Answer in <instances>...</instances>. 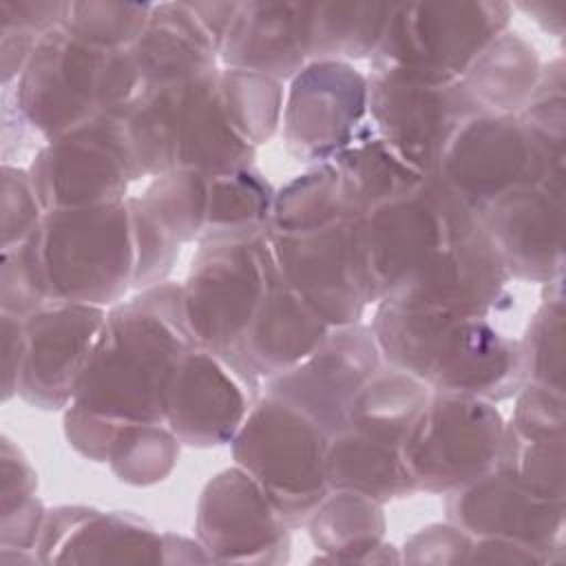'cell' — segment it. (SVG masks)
<instances>
[{"instance_id":"obj_5","label":"cell","mask_w":566,"mask_h":566,"mask_svg":"<svg viewBox=\"0 0 566 566\" xmlns=\"http://www.w3.org/2000/svg\"><path fill=\"white\" fill-rule=\"evenodd\" d=\"M329 433L294 405L256 398L232 438V455L290 526L305 524L329 493L325 449Z\"/></svg>"},{"instance_id":"obj_38","label":"cell","mask_w":566,"mask_h":566,"mask_svg":"<svg viewBox=\"0 0 566 566\" xmlns=\"http://www.w3.org/2000/svg\"><path fill=\"white\" fill-rule=\"evenodd\" d=\"M548 294L542 298L533 318L520 338L524 354L526 382L564 394V296L562 276L546 283Z\"/></svg>"},{"instance_id":"obj_9","label":"cell","mask_w":566,"mask_h":566,"mask_svg":"<svg viewBox=\"0 0 566 566\" xmlns=\"http://www.w3.org/2000/svg\"><path fill=\"white\" fill-rule=\"evenodd\" d=\"M106 53L60 24L40 38L24 71L2 86V95L33 135L53 142L102 115L99 82Z\"/></svg>"},{"instance_id":"obj_25","label":"cell","mask_w":566,"mask_h":566,"mask_svg":"<svg viewBox=\"0 0 566 566\" xmlns=\"http://www.w3.org/2000/svg\"><path fill=\"white\" fill-rule=\"evenodd\" d=\"M144 86L166 84L217 69L219 49L188 2L153 4L142 35L130 44Z\"/></svg>"},{"instance_id":"obj_28","label":"cell","mask_w":566,"mask_h":566,"mask_svg":"<svg viewBox=\"0 0 566 566\" xmlns=\"http://www.w3.org/2000/svg\"><path fill=\"white\" fill-rule=\"evenodd\" d=\"M539 73L535 49L506 29L482 49L460 84L480 113L517 115L531 99Z\"/></svg>"},{"instance_id":"obj_46","label":"cell","mask_w":566,"mask_h":566,"mask_svg":"<svg viewBox=\"0 0 566 566\" xmlns=\"http://www.w3.org/2000/svg\"><path fill=\"white\" fill-rule=\"evenodd\" d=\"M0 464H2V489H0L2 506H11L35 495L38 475L29 464V460L20 453V449H15L7 438H2Z\"/></svg>"},{"instance_id":"obj_34","label":"cell","mask_w":566,"mask_h":566,"mask_svg":"<svg viewBox=\"0 0 566 566\" xmlns=\"http://www.w3.org/2000/svg\"><path fill=\"white\" fill-rule=\"evenodd\" d=\"M274 190L250 166L208 177L203 237L263 234L270 223Z\"/></svg>"},{"instance_id":"obj_29","label":"cell","mask_w":566,"mask_h":566,"mask_svg":"<svg viewBox=\"0 0 566 566\" xmlns=\"http://www.w3.org/2000/svg\"><path fill=\"white\" fill-rule=\"evenodd\" d=\"M305 524L314 546L323 553L321 559L336 564L391 559L380 555L391 544L382 542L387 522L376 500L349 491H329Z\"/></svg>"},{"instance_id":"obj_41","label":"cell","mask_w":566,"mask_h":566,"mask_svg":"<svg viewBox=\"0 0 566 566\" xmlns=\"http://www.w3.org/2000/svg\"><path fill=\"white\" fill-rule=\"evenodd\" d=\"M497 464L533 491L564 500V436L522 433L506 424Z\"/></svg>"},{"instance_id":"obj_31","label":"cell","mask_w":566,"mask_h":566,"mask_svg":"<svg viewBox=\"0 0 566 566\" xmlns=\"http://www.w3.org/2000/svg\"><path fill=\"white\" fill-rule=\"evenodd\" d=\"M429 394L431 389L418 378L380 367L352 400L345 427L400 444Z\"/></svg>"},{"instance_id":"obj_48","label":"cell","mask_w":566,"mask_h":566,"mask_svg":"<svg viewBox=\"0 0 566 566\" xmlns=\"http://www.w3.org/2000/svg\"><path fill=\"white\" fill-rule=\"evenodd\" d=\"M195 11L201 27L208 31L217 49H221V42L234 20V13L239 9V2H188Z\"/></svg>"},{"instance_id":"obj_19","label":"cell","mask_w":566,"mask_h":566,"mask_svg":"<svg viewBox=\"0 0 566 566\" xmlns=\"http://www.w3.org/2000/svg\"><path fill=\"white\" fill-rule=\"evenodd\" d=\"M511 276L478 214L464 217L440 250L394 296L405 305L444 307L491 316L500 310Z\"/></svg>"},{"instance_id":"obj_39","label":"cell","mask_w":566,"mask_h":566,"mask_svg":"<svg viewBox=\"0 0 566 566\" xmlns=\"http://www.w3.org/2000/svg\"><path fill=\"white\" fill-rule=\"evenodd\" d=\"M150 11V2H69L62 27L104 51L128 49L146 29Z\"/></svg>"},{"instance_id":"obj_11","label":"cell","mask_w":566,"mask_h":566,"mask_svg":"<svg viewBox=\"0 0 566 566\" xmlns=\"http://www.w3.org/2000/svg\"><path fill=\"white\" fill-rule=\"evenodd\" d=\"M27 170L44 212L126 201L128 184L139 179L117 115H97L46 142Z\"/></svg>"},{"instance_id":"obj_26","label":"cell","mask_w":566,"mask_h":566,"mask_svg":"<svg viewBox=\"0 0 566 566\" xmlns=\"http://www.w3.org/2000/svg\"><path fill=\"white\" fill-rule=\"evenodd\" d=\"M325 475L329 491H349L380 504L416 493L400 444L343 427L327 438Z\"/></svg>"},{"instance_id":"obj_6","label":"cell","mask_w":566,"mask_h":566,"mask_svg":"<svg viewBox=\"0 0 566 566\" xmlns=\"http://www.w3.org/2000/svg\"><path fill=\"white\" fill-rule=\"evenodd\" d=\"M506 2L394 4L371 71L431 84L460 82L482 49L509 27Z\"/></svg>"},{"instance_id":"obj_44","label":"cell","mask_w":566,"mask_h":566,"mask_svg":"<svg viewBox=\"0 0 566 566\" xmlns=\"http://www.w3.org/2000/svg\"><path fill=\"white\" fill-rule=\"evenodd\" d=\"M473 546V537L458 528L455 524H433L416 535H411L405 542V562L413 564H427V562H442V564H455V562H469V553Z\"/></svg>"},{"instance_id":"obj_24","label":"cell","mask_w":566,"mask_h":566,"mask_svg":"<svg viewBox=\"0 0 566 566\" xmlns=\"http://www.w3.org/2000/svg\"><path fill=\"white\" fill-rule=\"evenodd\" d=\"M329 329L276 268L243 338L245 365L259 382L270 380L314 354Z\"/></svg>"},{"instance_id":"obj_33","label":"cell","mask_w":566,"mask_h":566,"mask_svg":"<svg viewBox=\"0 0 566 566\" xmlns=\"http://www.w3.org/2000/svg\"><path fill=\"white\" fill-rule=\"evenodd\" d=\"M128 201L161 237L181 248L203 234L208 175L177 168L159 175L142 197H128Z\"/></svg>"},{"instance_id":"obj_15","label":"cell","mask_w":566,"mask_h":566,"mask_svg":"<svg viewBox=\"0 0 566 566\" xmlns=\"http://www.w3.org/2000/svg\"><path fill=\"white\" fill-rule=\"evenodd\" d=\"M106 310L46 303L24 316L18 396L38 409H66L102 336Z\"/></svg>"},{"instance_id":"obj_21","label":"cell","mask_w":566,"mask_h":566,"mask_svg":"<svg viewBox=\"0 0 566 566\" xmlns=\"http://www.w3.org/2000/svg\"><path fill=\"white\" fill-rule=\"evenodd\" d=\"M256 391L219 356L192 345L177 363L164 422L188 447H219L232 442Z\"/></svg>"},{"instance_id":"obj_8","label":"cell","mask_w":566,"mask_h":566,"mask_svg":"<svg viewBox=\"0 0 566 566\" xmlns=\"http://www.w3.org/2000/svg\"><path fill=\"white\" fill-rule=\"evenodd\" d=\"M504 429L495 402L431 391L400 442L413 489L451 493L478 480L497 464Z\"/></svg>"},{"instance_id":"obj_10","label":"cell","mask_w":566,"mask_h":566,"mask_svg":"<svg viewBox=\"0 0 566 566\" xmlns=\"http://www.w3.org/2000/svg\"><path fill=\"white\" fill-rule=\"evenodd\" d=\"M431 177L478 214L520 184H564V168L539 159L517 115L475 113L453 133Z\"/></svg>"},{"instance_id":"obj_7","label":"cell","mask_w":566,"mask_h":566,"mask_svg":"<svg viewBox=\"0 0 566 566\" xmlns=\"http://www.w3.org/2000/svg\"><path fill=\"white\" fill-rule=\"evenodd\" d=\"M471 212L431 175L413 190L354 219L356 252L367 301L394 296L440 250Z\"/></svg>"},{"instance_id":"obj_12","label":"cell","mask_w":566,"mask_h":566,"mask_svg":"<svg viewBox=\"0 0 566 566\" xmlns=\"http://www.w3.org/2000/svg\"><path fill=\"white\" fill-rule=\"evenodd\" d=\"M369 82L343 60H310L283 99L281 130L287 153L305 164H327L367 126Z\"/></svg>"},{"instance_id":"obj_27","label":"cell","mask_w":566,"mask_h":566,"mask_svg":"<svg viewBox=\"0 0 566 566\" xmlns=\"http://www.w3.org/2000/svg\"><path fill=\"white\" fill-rule=\"evenodd\" d=\"M250 146L228 122L219 99V69L206 75L195 88L179 130L177 168L203 172L208 177L250 168L254 159Z\"/></svg>"},{"instance_id":"obj_30","label":"cell","mask_w":566,"mask_h":566,"mask_svg":"<svg viewBox=\"0 0 566 566\" xmlns=\"http://www.w3.org/2000/svg\"><path fill=\"white\" fill-rule=\"evenodd\" d=\"M329 164L343 181L354 217L418 188L429 177L376 135L369 122L365 130Z\"/></svg>"},{"instance_id":"obj_1","label":"cell","mask_w":566,"mask_h":566,"mask_svg":"<svg viewBox=\"0 0 566 566\" xmlns=\"http://www.w3.org/2000/svg\"><path fill=\"white\" fill-rule=\"evenodd\" d=\"M192 345L181 285L146 287L108 310L69 407L113 427L164 422L172 371Z\"/></svg>"},{"instance_id":"obj_4","label":"cell","mask_w":566,"mask_h":566,"mask_svg":"<svg viewBox=\"0 0 566 566\" xmlns=\"http://www.w3.org/2000/svg\"><path fill=\"white\" fill-rule=\"evenodd\" d=\"M31 239L49 303L113 307L133 287L128 201L49 210Z\"/></svg>"},{"instance_id":"obj_37","label":"cell","mask_w":566,"mask_h":566,"mask_svg":"<svg viewBox=\"0 0 566 566\" xmlns=\"http://www.w3.org/2000/svg\"><path fill=\"white\" fill-rule=\"evenodd\" d=\"M179 440L166 422L124 424L108 449V467L133 486L157 484L170 475L179 455Z\"/></svg>"},{"instance_id":"obj_40","label":"cell","mask_w":566,"mask_h":566,"mask_svg":"<svg viewBox=\"0 0 566 566\" xmlns=\"http://www.w3.org/2000/svg\"><path fill=\"white\" fill-rule=\"evenodd\" d=\"M564 64L562 57H557L546 69H542L531 99L517 113V119L535 153L546 166L553 168H564Z\"/></svg>"},{"instance_id":"obj_47","label":"cell","mask_w":566,"mask_h":566,"mask_svg":"<svg viewBox=\"0 0 566 566\" xmlns=\"http://www.w3.org/2000/svg\"><path fill=\"white\" fill-rule=\"evenodd\" d=\"M24 318L0 314V367H2V400L9 402L18 396V378L22 365Z\"/></svg>"},{"instance_id":"obj_36","label":"cell","mask_w":566,"mask_h":566,"mask_svg":"<svg viewBox=\"0 0 566 566\" xmlns=\"http://www.w3.org/2000/svg\"><path fill=\"white\" fill-rule=\"evenodd\" d=\"M219 99L232 128L254 148L270 142L281 126L283 84L270 75L223 66Z\"/></svg>"},{"instance_id":"obj_16","label":"cell","mask_w":566,"mask_h":566,"mask_svg":"<svg viewBox=\"0 0 566 566\" xmlns=\"http://www.w3.org/2000/svg\"><path fill=\"white\" fill-rule=\"evenodd\" d=\"M380 367L382 356L369 325L332 327L314 354L265 380V394L294 405L334 433L345 427L352 400Z\"/></svg>"},{"instance_id":"obj_18","label":"cell","mask_w":566,"mask_h":566,"mask_svg":"<svg viewBox=\"0 0 566 566\" xmlns=\"http://www.w3.org/2000/svg\"><path fill=\"white\" fill-rule=\"evenodd\" d=\"M511 279L551 283L564 274V184L526 181L478 212Z\"/></svg>"},{"instance_id":"obj_20","label":"cell","mask_w":566,"mask_h":566,"mask_svg":"<svg viewBox=\"0 0 566 566\" xmlns=\"http://www.w3.org/2000/svg\"><path fill=\"white\" fill-rule=\"evenodd\" d=\"M447 495L449 522L473 539H511L546 559L562 548L564 500L533 491L500 464Z\"/></svg>"},{"instance_id":"obj_22","label":"cell","mask_w":566,"mask_h":566,"mask_svg":"<svg viewBox=\"0 0 566 566\" xmlns=\"http://www.w3.org/2000/svg\"><path fill=\"white\" fill-rule=\"evenodd\" d=\"M35 553L40 562L157 564L164 562V535L126 513L57 506L46 511Z\"/></svg>"},{"instance_id":"obj_13","label":"cell","mask_w":566,"mask_h":566,"mask_svg":"<svg viewBox=\"0 0 566 566\" xmlns=\"http://www.w3.org/2000/svg\"><path fill=\"white\" fill-rule=\"evenodd\" d=\"M354 219L301 232H265L281 276L329 327L360 323L369 305Z\"/></svg>"},{"instance_id":"obj_14","label":"cell","mask_w":566,"mask_h":566,"mask_svg":"<svg viewBox=\"0 0 566 566\" xmlns=\"http://www.w3.org/2000/svg\"><path fill=\"white\" fill-rule=\"evenodd\" d=\"M367 122L411 166L431 175L464 119L480 113L460 82L431 84L371 71Z\"/></svg>"},{"instance_id":"obj_42","label":"cell","mask_w":566,"mask_h":566,"mask_svg":"<svg viewBox=\"0 0 566 566\" xmlns=\"http://www.w3.org/2000/svg\"><path fill=\"white\" fill-rule=\"evenodd\" d=\"M31 237L20 245L2 250V268H0L2 312L20 318L29 316L31 312L49 303Z\"/></svg>"},{"instance_id":"obj_2","label":"cell","mask_w":566,"mask_h":566,"mask_svg":"<svg viewBox=\"0 0 566 566\" xmlns=\"http://www.w3.org/2000/svg\"><path fill=\"white\" fill-rule=\"evenodd\" d=\"M376 305L369 327L387 367L418 378L431 391L491 402L524 387L520 338L500 332L491 316L396 301Z\"/></svg>"},{"instance_id":"obj_45","label":"cell","mask_w":566,"mask_h":566,"mask_svg":"<svg viewBox=\"0 0 566 566\" xmlns=\"http://www.w3.org/2000/svg\"><path fill=\"white\" fill-rule=\"evenodd\" d=\"M69 2L0 0V31H18L42 38L64 20Z\"/></svg>"},{"instance_id":"obj_32","label":"cell","mask_w":566,"mask_h":566,"mask_svg":"<svg viewBox=\"0 0 566 566\" xmlns=\"http://www.w3.org/2000/svg\"><path fill=\"white\" fill-rule=\"evenodd\" d=\"M394 2H312L310 60L371 57Z\"/></svg>"},{"instance_id":"obj_17","label":"cell","mask_w":566,"mask_h":566,"mask_svg":"<svg viewBox=\"0 0 566 566\" xmlns=\"http://www.w3.org/2000/svg\"><path fill=\"white\" fill-rule=\"evenodd\" d=\"M290 524L241 469L217 473L201 491L195 531L212 562H285Z\"/></svg>"},{"instance_id":"obj_23","label":"cell","mask_w":566,"mask_h":566,"mask_svg":"<svg viewBox=\"0 0 566 566\" xmlns=\"http://www.w3.org/2000/svg\"><path fill=\"white\" fill-rule=\"evenodd\" d=\"M312 2H239L221 42L219 60L279 82L292 80L310 62Z\"/></svg>"},{"instance_id":"obj_35","label":"cell","mask_w":566,"mask_h":566,"mask_svg":"<svg viewBox=\"0 0 566 566\" xmlns=\"http://www.w3.org/2000/svg\"><path fill=\"white\" fill-rule=\"evenodd\" d=\"M349 217L354 214L347 203L343 181L336 168L327 161L312 166L274 192L272 214L265 232H301Z\"/></svg>"},{"instance_id":"obj_43","label":"cell","mask_w":566,"mask_h":566,"mask_svg":"<svg viewBox=\"0 0 566 566\" xmlns=\"http://www.w3.org/2000/svg\"><path fill=\"white\" fill-rule=\"evenodd\" d=\"M2 203H0V234L2 250L24 243L42 223L44 208L38 199L29 170L2 164Z\"/></svg>"},{"instance_id":"obj_3","label":"cell","mask_w":566,"mask_h":566,"mask_svg":"<svg viewBox=\"0 0 566 566\" xmlns=\"http://www.w3.org/2000/svg\"><path fill=\"white\" fill-rule=\"evenodd\" d=\"M276 270L263 234L203 237L192 256L181 303L195 345L230 365L254 391L259 380L243 358V338Z\"/></svg>"},{"instance_id":"obj_49","label":"cell","mask_w":566,"mask_h":566,"mask_svg":"<svg viewBox=\"0 0 566 566\" xmlns=\"http://www.w3.org/2000/svg\"><path fill=\"white\" fill-rule=\"evenodd\" d=\"M517 7L526 13H531L546 31H553L555 35L562 33L564 2H520Z\"/></svg>"}]
</instances>
